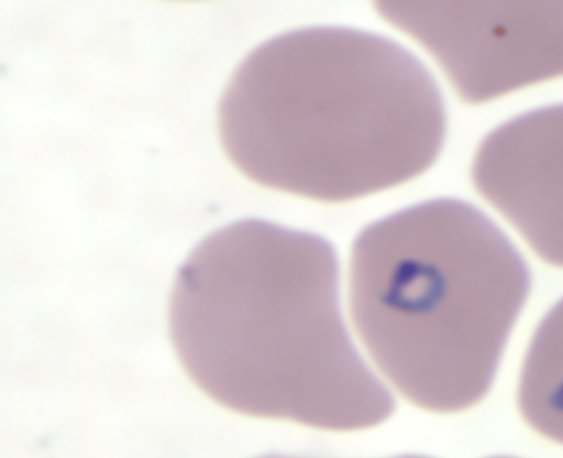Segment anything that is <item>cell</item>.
Returning a JSON list of instances; mask_svg holds the SVG:
<instances>
[{"label":"cell","mask_w":563,"mask_h":458,"mask_svg":"<svg viewBox=\"0 0 563 458\" xmlns=\"http://www.w3.org/2000/svg\"><path fill=\"white\" fill-rule=\"evenodd\" d=\"M168 325L191 382L235 413L354 432L395 411L350 336L338 254L317 233L254 218L213 231L178 269Z\"/></svg>","instance_id":"obj_1"},{"label":"cell","mask_w":563,"mask_h":458,"mask_svg":"<svg viewBox=\"0 0 563 458\" xmlns=\"http://www.w3.org/2000/svg\"><path fill=\"white\" fill-rule=\"evenodd\" d=\"M445 129L424 64L391 39L350 26H305L261 43L218 106L221 145L245 177L325 203L422 174Z\"/></svg>","instance_id":"obj_2"},{"label":"cell","mask_w":563,"mask_h":458,"mask_svg":"<svg viewBox=\"0 0 563 458\" xmlns=\"http://www.w3.org/2000/svg\"><path fill=\"white\" fill-rule=\"evenodd\" d=\"M531 287L506 233L468 201L440 197L367 225L349 258V308L375 368L437 414L487 394Z\"/></svg>","instance_id":"obj_3"},{"label":"cell","mask_w":563,"mask_h":458,"mask_svg":"<svg viewBox=\"0 0 563 458\" xmlns=\"http://www.w3.org/2000/svg\"><path fill=\"white\" fill-rule=\"evenodd\" d=\"M375 8L432 56L465 102L563 75V2L378 1Z\"/></svg>","instance_id":"obj_4"},{"label":"cell","mask_w":563,"mask_h":458,"mask_svg":"<svg viewBox=\"0 0 563 458\" xmlns=\"http://www.w3.org/2000/svg\"><path fill=\"white\" fill-rule=\"evenodd\" d=\"M471 177L539 259L563 269V102L529 110L488 132Z\"/></svg>","instance_id":"obj_5"},{"label":"cell","mask_w":563,"mask_h":458,"mask_svg":"<svg viewBox=\"0 0 563 458\" xmlns=\"http://www.w3.org/2000/svg\"><path fill=\"white\" fill-rule=\"evenodd\" d=\"M517 404L531 429L563 446V298L542 317L529 341Z\"/></svg>","instance_id":"obj_6"},{"label":"cell","mask_w":563,"mask_h":458,"mask_svg":"<svg viewBox=\"0 0 563 458\" xmlns=\"http://www.w3.org/2000/svg\"><path fill=\"white\" fill-rule=\"evenodd\" d=\"M261 458H291V457H284V456H265V457H261ZM395 458H429V457L407 455V456H399V457H395Z\"/></svg>","instance_id":"obj_7"},{"label":"cell","mask_w":563,"mask_h":458,"mask_svg":"<svg viewBox=\"0 0 563 458\" xmlns=\"http://www.w3.org/2000/svg\"><path fill=\"white\" fill-rule=\"evenodd\" d=\"M490 458H512V457H490Z\"/></svg>","instance_id":"obj_8"}]
</instances>
